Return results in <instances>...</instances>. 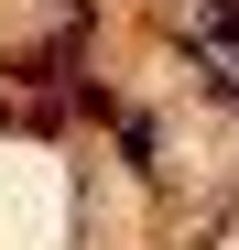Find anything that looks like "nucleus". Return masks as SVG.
<instances>
[{
	"label": "nucleus",
	"mask_w": 239,
	"mask_h": 250,
	"mask_svg": "<svg viewBox=\"0 0 239 250\" xmlns=\"http://www.w3.org/2000/svg\"><path fill=\"white\" fill-rule=\"evenodd\" d=\"M207 33H239V0H207Z\"/></svg>",
	"instance_id": "obj_1"
}]
</instances>
